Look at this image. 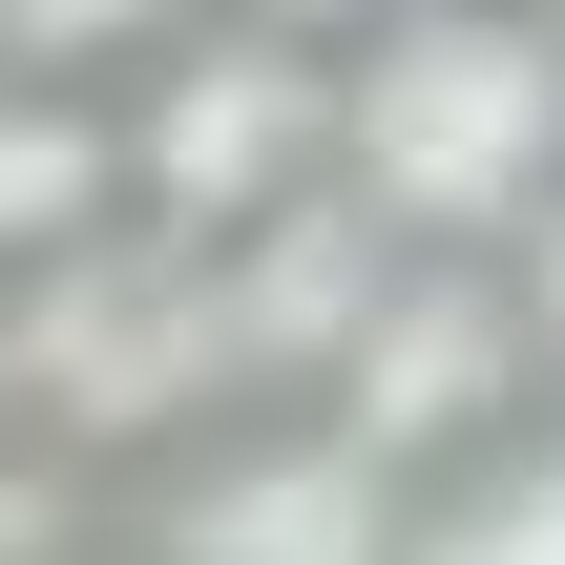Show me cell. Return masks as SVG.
<instances>
[{
	"mask_svg": "<svg viewBox=\"0 0 565 565\" xmlns=\"http://www.w3.org/2000/svg\"><path fill=\"white\" fill-rule=\"evenodd\" d=\"M545 189H565L545 0H398L335 42V210L377 252H503Z\"/></svg>",
	"mask_w": 565,
	"mask_h": 565,
	"instance_id": "obj_1",
	"label": "cell"
},
{
	"mask_svg": "<svg viewBox=\"0 0 565 565\" xmlns=\"http://www.w3.org/2000/svg\"><path fill=\"white\" fill-rule=\"evenodd\" d=\"M231 419V294L168 231H105L63 273H0V440L42 461H189Z\"/></svg>",
	"mask_w": 565,
	"mask_h": 565,
	"instance_id": "obj_2",
	"label": "cell"
},
{
	"mask_svg": "<svg viewBox=\"0 0 565 565\" xmlns=\"http://www.w3.org/2000/svg\"><path fill=\"white\" fill-rule=\"evenodd\" d=\"M105 126H126V231H168V252H252L273 210L335 189V63L315 42H252V21L147 42L105 84Z\"/></svg>",
	"mask_w": 565,
	"mask_h": 565,
	"instance_id": "obj_3",
	"label": "cell"
},
{
	"mask_svg": "<svg viewBox=\"0 0 565 565\" xmlns=\"http://www.w3.org/2000/svg\"><path fill=\"white\" fill-rule=\"evenodd\" d=\"M524 315H503V252H377V294L335 315L315 356V419L377 461V482H440L482 440H524Z\"/></svg>",
	"mask_w": 565,
	"mask_h": 565,
	"instance_id": "obj_4",
	"label": "cell"
},
{
	"mask_svg": "<svg viewBox=\"0 0 565 565\" xmlns=\"http://www.w3.org/2000/svg\"><path fill=\"white\" fill-rule=\"evenodd\" d=\"M398 524H419V482H377L315 398H231L168 461V503H147L126 565H398Z\"/></svg>",
	"mask_w": 565,
	"mask_h": 565,
	"instance_id": "obj_5",
	"label": "cell"
},
{
	"mask_svg": "<svg viewBox=\"0 0 565 565\" xmlns=\"http://www.w3.org/2000/svg\"><path fill=\"white\" fill-rule=\"evenodd\" d=\"M126 231V126L105 84H0V273H63Z\"/></svg>",
	"mask_w": 565,
	"mask_h": 565,
	"instance_id": "obj_6",
	"label": "cell"
},
{
	"mask_svg": "<svg viewBox=\"0 0 565 565\" xmlns=\"http://www.w3.org/2000/svg\"><path fill=\"white\" fill-rule=\"evenodd\" d=\"M398 565H565V419L482 440V461H440V482H419V524H398Z\"/></svg>",
	"mask_w": 565,
	"mask_h": 565,
	"instance_id": "obj_7",
	"label": "cell"
},
{
	"mask_svg": "<svg viewBox=\"0 0 565 565\" xmlns=\"http://www.w3.org/2000/svg\"><path fill=\"white\" fill-rule=\"evenodd\" d=\"M210 0H0V84H126L147 42H189Z\"/></svg>",
	"mask_w": 565,
	"mask_h": 565,
	"instance_id": "obj_8",
	"label": "cell"
},
{
	"mask_svg": "<svg viewBox=\"0 0 565 565\" xmlns=\"http://www.w3.org/2000/svg\"><path fill=\"white\" fill-rule=\"evenodd\" d=\"M503 315H524V377H565V189L503 231Z\"/></svg>",
	"mask_w": 565,
	"mask_h": 565,
	"instance_id": "obj_9",
	"label": "cell"
},
{
	"mask_svg": "<svg viewBox=\"0 0 565 565\" xmlns=\"http://www.w3.org/2000/svg\"><path fill=\"white\" fill-rule=\"evenodd\" d=\"M210 21H252V42H315V63H335V42H356V21H398V0H210Z\"/></svg>",
	"mask_w": 565,
	"mask_h": 565,
	"instance_id": "obj_10",
	"label": "cell"
},
{
	"mask_svg": "<svg viewBox=\"0 0 565 565\" xmlns=\"http://www.w3.org/2000/svg\"><path fill=\"white\" fill-rule=\"evenodd\" d=\"M545 42H565V21H545Z\"/></svg>",
	"mask_w": 565,
	"mask_h": 565,
	"instance_id": "obj_11",
	"label": "cell"
}]
</instances>
